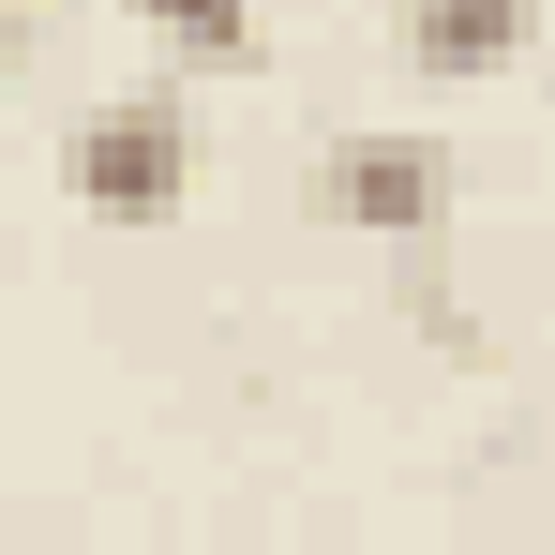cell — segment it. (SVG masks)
<instances>
[{
    "label": "cell",
    "instance_id": "obj_2",
    "mask_svg": "<svg viewBox=\"0 0 555 555\" xmlns=\"http://www.w3.org/2000/svg\"><path fill=\"white\" fill-rule=\"evenodd\" d=\"M61 181L91 195L105 225H166L195 195V120H181V91H120V105H91L76 135H61Z\"/></svg>",
    "mask_w": 555,
    "mask_h": 555
},
{
    "label": "cell",
    "instance_id": "obj_1",
    "mask_svg": "<svg viewBox=\"0 0 555 555\" xmlns=\"http://www.w3.org/2000/svg\"><path fill=\"white\" fill-rule=\"evenodd\" d=\"M451 135H331L315 151V225H361V241H390L405 271H421V300H436V225H451Z\"/></svg>",
    "mask_w": 555,
    "mask_h": 555
},
{
    "label": "cell",
    "instance_id": "obj_3",
    "mask_svg": "<svg viewBox=\"0 0 555 555\" xmlns=\"http://www.w3.org/2000/svg\"><path fill=\"white\" fill-rule=\"evenodd\" d=\"M390 30H405V61H421V76L480 91V76H511V61L541 46V0H390Z\"/></svg>",
    "mask_w": 555,
    "mask_h": 555
},
{
    "label": "cell",
    "instance_id": "obj_4",
    "mask_svg": "<svg viewBox=\"0 0 555 555\" xmlns=\"http://www.w3.org/2000/svg\"><path fill=\"white\" fill-rule=\"evenodd\" d=\"M135 15H151L181 61H256V46H271V30H256V0H135Z\"/></svg>",
    "mask_w": 555,
    "mask_h": 555
}]
</instances>
